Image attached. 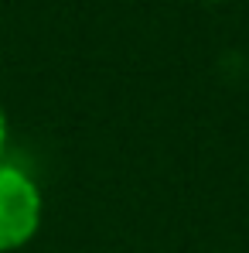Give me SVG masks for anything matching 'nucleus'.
<instances>
[{"label":"nucleus","mask_w":249,"mask_h":253,"mask_svg":"<svg viewBox=\"0 0 249 253\" xmlns=\"http://www.w3.org/2000/svg\"><path fill=\"white\" fill-rule=\"evenodd\" d=\"M44 195L38 178L10 158L0 165V253H17L38 240Z\"/></svg>","instance_id":"1"},{"label":"nucleus","mask_w":249,"mask_h":253,"mask_svg":"<svg viewBox=\"0 0 249 253\" xmlns=\"http://www.w3.org/2000/svg\"><path fill=\"white\" fill-rule=\"evenodd\" d=\"M7 151H10V117H7V106L0 103V165L7 161Z\"/></svg>","instance_id":"2"},{"label":"nucleus","mask_w":249,"mask_h":253,"mask_svg":"<svg viewBox=\"0 0 249 253\" xmlns=\"http://www.w3.org/2000/svg\"><path fill=\"white\" fill-rule=\"evenodd\" d=\"M202 3H232V0H202Z\"/></svg>","instance_id":"3"}]
</instances>
